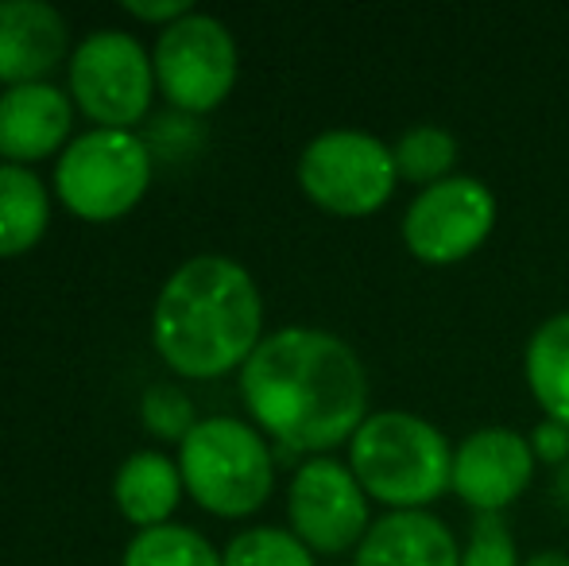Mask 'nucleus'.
<instances>
[{"label":"nucleus","mask_w":569,"mask_h":566,"mask_svg":"<svg viewBox=\"0 0 569 566\" xmlns=\"http://www.w3.org/2000/svg\"><path fill=\"white\" fill-rule=\"evenodd\" d=\"M240 396L263 435L310 458L338 450L372 416L360 354L318 326L263 334L240 369Z\"/></svg>","instance_id":"1"},{"label":"nucleus","mask_w":569,"mask_h":566,"mask_svg":"<svg viewBox=\"0 0 569 566\" xmlns=\"http://www.w3.org/2000/svg\"><path fill=\"white\" fill-rule=\"evenodd\" d=\"M151 341L167 369L190 380L244 369L263 341V299L252 272L218 252L190 257L159 291Z\"/></svg>","instance_id":"2"},{"label":"nucleus","mask_w":569,"mask_h":566,"mask_svg":"<svg viewBox=\"0 0 569 566\" xmlns=\"http://www.w3.org/2000/svg\"><path fill=\"white\" fill-rule=\"evenodd\" d=\"M349 469L388 513H427L453 477V446L430 419L380 408L349 438Z\"/></svg>","instance_id":"3"},{"label":"nucleus","mask_w":569,"mask_h":566,"mask_svg":"<svg viewBox=\"0 0 569 566\" xmlns=\"http://www.w3.org/2000/svg\"><path fill=\"white\" fill-rule=\"evenodd\" d=\"M179 474L194 505L226 520L252 516L276 489L268 438L232 416L198 419V427L179 443Z\"/></svg>","instance_id":"4"},{"label":"nucleus","mask_w":569,"mask_h":566,"mask_svg":"<svg viewBox=\"0 0 569 566\" xmlns=\"http://www.w3.org/2000/svg\"><path fill=\"white\" fill-rule=\"evenodd\" d=\"M148 140L132 129H90L54 159V195L82 221H117L140 206L151 187Z\"/></svg>","instance_id":"5"},{"label":"nucleus","mask_w":569,"mask_h":566,"mask_svg":"<svg viewBox=\"0 0 569 566\" xmlns=\"http://www.w3.org/2000/svg\"><path fill=\"white\" fill-rule=\"evenodd\" d=\"M299 187L333 218H368L391 202L399 167L391 143L365 129H326L302 148Z\"/></svg>","instance_id":"6"},{"label":"nucleus","mask_w":569,"mask_h":566,"mask_svg":"<svg viewBox=\"0 0 569 566\" xmlns=\"http://www.w3.org/2000/svg\"><path fill=\"white\" fill-rule=\"evenodd\" d=\"M70 98L98 129H132L156 98V62L136 36L98 28L70 51Z\"/></svg>","instance_id":"7"},{"label":"nucleus","mask_w":569,"mask_h":566,"mask_svg":"<svg viewBox=\"0 0 569 566\" xmlns=\"http://www.w3.org/2000/svg\"><path fill=\"white\" fill-rule=\"evenodd\" d=\"M156 86L174 113H210L232 93L240 70L237 39L218 16L190 12L182 20L159 28L156 51Z\"/></svg>","instance_id":"8"},{"label":"nucleus","mask_w":569,"mask_h":566,"mask_svg":"<svg viewBox=\"0 0 569 566\" xmlns=\"http://www.w3.org/2000/svg\"><path fill=\"white\" fill-rule=\"evenodd\" d=\"M496 202L492 187L477 175H450V179L422 187L403 210V245L422 265H461L469 260L496 229Z\"/></svg>","instance_id":"9"},{"label":"nucleus","mask_w":569,"mask_h":566,"mask_svg":"<svg viewBox=\"0 0 569 566\" xmlns=\"http://www.w3.org/2000/svg\"><path fill=\"white\" fill-rule=\"evenodd\" d=\"M287 520L315 555L357 552V544L372 528V500L360 489L349 461L318 454L291 474Z\"/></svg>","instance_id":"10"},{"label":"nucleus","mask_w":569,"mask_h":566,"mask_svg":"<svg viewBox=\"0 0 569 566\" xmlns=\"http://www.w3.org/2000/svg\"><path fill=\"white\" fill-rule=\"evenodd\" d=\"M531 438L516 427H480L453 446L450 489L477 516H500L527 493L535 477Z\"/></svg>","instance_id":"11"},{"label":"nucleus","mask_w":569,"mask_h":566,"mask_svg":"<svg viewBox=\"0 0 569 566\" xmlns=\"http://www.w3.org/2000/svg\"><path fill=\"white\" fill-rule=\"evenodd\" d=\"M74 129V98L54 82H23L0 93V156L4 163H39Z\"/></svg>","instance_id":"12"},{"label":"nucleus","mask_w":569,"mask_h":566,"mask_svg":"<svg viewBox=\"0 0 569 566\" xmlns=\"http://www.w3.org/2000/svg\"><path fill=\"white\" fill-rule=\"evenodd\" d=\"M70 31L62 12L43 0H4L0 4V82H47L67 59Z\"/></svg>","instance_id":"13"},{"label":"nucleus","mask_w":569,"mask_h":566,"mask_svg":"<svg viewBox=\"0 0 569 566\" xmlns=\"http://www.w3.org/2000/svg\"><path fill=\"white\" fill-rule=\"evenodd\" d=\"M352 566H461V547L430 508L383 513L357 544Z\"/></svg>","instance_id":"14"},{"label":"nucleus","mask_w":569,"mask_h":566,"mask_svg":"<svg viewBox=\"0 0 569 566\" xmlns=\"http://www.w3.org/2000/svg\"><path fill=\"white\" fill-rule=\"evenodd\" d=\"M182 493H187V485H182L179 461L167 458L163 450L128 454L113 477V500L120 516L128 524H136L140 532L171 524Z\"/></svg>","instance_id":"15"},{"label":"nucleus","mask_w":569,"mask_h":566,"mask_svg":"<svg viewBox=\"0 0 569 566\" xmlns=\"http://www.w3.org/2000/svg\"><path fill=\"white\" fill-rule=\"evenodd\" d=\"M523 377L542 419L569 427V310L542 318L523 349Z\"/></svg>","instance_id":"16"},{"label":"nucleus","mask_w":569,"mask_h":566,"mask_svg":"<svg viewBox=\"0 0 569 566\" xmlns=\"http://www.w3.org/2000/svg\"><path fill=\"white\" fill-rule=\"evenodd\" d=\"M51 221V190L31 167L0 163V257L36 249Z\"/></svg>","instance_id":"17"},{"label":"nucleus","mask_w":569,"mask_h":566,"mask_svg":"<svg viewBox=\"0 0 569 566\" xmlns=\"http://www.w3.org/2000/svg\"><path fill=\"white\" fill-rule=\"evenodd\" d=\"M120 566H226V559L202 532L187 524H159L136 532Z\"/></svg>","instance_id":"18"},{"label":"nucleus","mask_w":569,"mask_h":566,"mask_svg":"<svg viewBox=\"0 0 569 566\" xmlns=\"http://www.w3.org/2000/svg\"><path fill=\"white\" fill-rule=\"evenodd\" d=\"M391 151H396L399 182H415L419 190L450 179L457 156H461L457 137L442 125H415L391 143Z\"/></svg>","instance_id":"19"},{"label":"nucleus","mask_w":569,"mask_h":566,"mask_svg":"<svg viewBox=\"0 0 569 566\" xmlns=\"http://www.w3.org/2000/svg\"><path fill=\"white\" fill-rule=\"evenodd\" d=\"M226 566H315V552L291 528H244L221 552Z\"/></svg>","instance_id":"20"},{"label":"nucleus","mask_w":569,"mask_h":566,"mask_svg":"<svg viewBox=\"0 0 569 566\" xmlns=\"http://www.w3.org/2000/svg\"><path fill=\"white\" fill-rule=\"evenodd\" d=\"M140 419H143V427L156 438H163V443H182V438L198 427L194 400H190L179 385H167V380L163 385H151L148 393L140 396Z\"/></svg>","instance_id":"21"},{"label":"nucleus","mask_w":569,"mask_h":566,"mask_svg":"<svg viewBox=\"0 0 569 566\" xmlns=\"http://www.w3.org/2000/svg\"><path fill=\"white\" fill-rule=\"evenodd\" d=\"M461 566H523L503 516H477L461 547Z\"/></svg>","instance_id":"22"},{"label":"nucleus","mask_w":569,"mask_h":566,"mask_svg":"<svg viewBox=\"0 0 569 566\" xmlns=\"http://www.w3.org/2000/svg\"><path fill=\"white\" fill-rule=\"evenodd\" d=\"M527 438H531V450H535V458H539L542 466L562 469L569 461V427L555 424V419H542V424L535 427Z\"/></svg>","instance_id":"23"},{"label":"nucleus","mask_w":569,"mask_h":566,"mask_svg":"<svg viewBox=\"0 0 569 566\" xmlns=\"http://www.w3.org/2000/svg\"><path fill=\"white\" fill-rule=\"evenodd\" d=\"M124 12L136 16V20H143V23H159V28H167V23H174V20H182V16L194 12V4H190V0H156V4L128 0Z\"/></svg>","instance_id":"24"},{"label":"nucleus","mask_w":569,"mask_h":566,"mask_svg":"<svg viewBox=\"0 0 569 566\" xmlns=\"http://www.w3.org/2000/svg\"><path fill=\"white\" fill-rule=\"evenodd\" d=\"M523 566H569V555L566 552H539L531 559H523Z\"/></svg>","instance_id":"25"},{"label":"nucleus","mask_w":569,"mask_h":566,"mask_svg":"<svg viewBox=\"0 0 569 566\" xmlns=\"http://www.w3.org/2000/svg\"><path fill=\"white\" fill-rule=\"evenodd\" d=\"M558 497H562L566 505H569V461H566L562 469H558Z\"/></svg>","instance_id":"26"}]
</instances>
